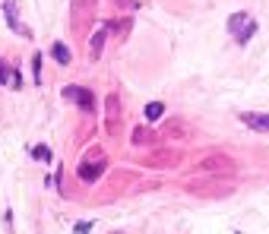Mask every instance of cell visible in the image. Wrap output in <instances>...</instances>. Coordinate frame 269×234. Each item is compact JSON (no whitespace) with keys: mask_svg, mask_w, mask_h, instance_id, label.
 Here are the masks:
<instances>
[{"mask_svg":"<svg viewBox=\"0 0 269 234\" xmlns=\"http://www.w3.org/2000/svg\"><path fill=\"white\" fill-rule=\"evenodd\" d=\"M228 32L238 38V45H247V38L257 32V22L247 19V13H234L231 19H228Z\"/></svg>","mask_w":269,"mask_h":234,"instance_id":"6da1fadb","label":"cell"},{"mask_svg":"<svg viewBox=\"0 0 269 234\" xmlns=\"http://www.w3.org/2000/svg\"><path fill=\"white\" fill-rule=\"evenodd\" d=\"M190 190L199 193V196H228L234 190V184H231V180H225V184H222V180H193Z\"/></svg>","mask_w":269,"mask_h":234,"instance_id":"7a4b0ae2","label":"cell"},{"mask_svg":"<svg viewBox=\"0 0 269 234\" xmlns=\"http://www.w3.org/2000/svg\"><path fill=\"white\" fill-rule=\"evenodd\" d=\"M199 171H209V174H219V171H225V174H234V171H238V164H234L228 155H209V158L199 161Z\"/></svg>","mask_w":269,"mask_h":234,"instance_id":"3957f363","label":"cell"},{"mask_svg":"<svg viewBox=\"0 0 269 234\" xmlns=\"http://www.w3.org/2000/svg\"><path fill=\"white\" fill-rule=\"evenodd\" d=\"M64 98L67 101H76L83 111H92L95 108V98H92V92L89 89H83V85H67L64 89Z\"/></svg>","mask_w":269,"mask_h":234,"instance_id":"277c9868","label":"cell"},{"mask_svg":"<svg viewBox=\"0 0 269 234\" xmlns=\"http://www.w3.org/2000/svg\"><path fill=\"white\" fill-rule=\"evenodd\" d=\"M190 133H193V130H190V124H184V120H168L165 130H162L165 140H180V143H187Z\"/></svg>","mask_w":269,"mask_h":234,"instance_id":"5b68a950","label":"cell"},{"mask_svg":"<svg viewBox=\"0 0 269 234\" xmlns=\"http://www.w3.org/2000/svg\"><path fill=\"white\" fill-rule=\"evenodd\" d=\"M101 174H105V158H98V161H83V164H80V180H86V184H95Z\"/></svg>","mask_w":269,"mask_h":234,"instance_id":"8992f818","label":"cell"},{"mask_svg":"<svg viewBox=\"0 0 269 234\" xmlns=\"http://www.w3.org/2000/svg\"><path fill=\"white\" fill-rule=\"evenodd\" d=\"M3 13H6V22H10V29H13V32H19L22 38H32V32L19 22V10H16V0H6V3H3Z\"/></svg>","mask_w":269,"mask_h":234,"instance_id":"52a82bcc","label":"cell"},{"mask_svg":"<svg viewBox=\"0 0 269 234\" xmlns=\"http://www.w3.org/2000/svg\"><path fill=\"white\" fill-rule=\"evenodd\" d=\"M241 120L257 130V133H269V114H257V111H247V114H241Z\"/></svg>","mask_w":269,"mask_h":234,"instance_id":"ba28073f","label":"cell"},{"mask_svg":"<svg viewBox=\"0 0 269 234\" xmlns=\"http://www.w3.org/2000/svg\"><path fill=\"white\" fill-rule=\"evenodd\" d=\"M51 57H54V60H57L60 67H70V60H73L70 48H67L64 41H54V48H51Z\"/></svg>","mask_w":269,"mask_h":234,"instance_id":"9c48e42d","label":"cell"},{"mask_svg":"<svg viewBox=\"0 0 269 234\" xmlns=\"http://www.w3.org/2000/svg\"><path fill=\"white\" fill-rule=\"evenodd\" d=\"M105 35H108V25H101V29L92 35V41H89V54H92V57L101 54V48H105Z\"/></svg>","mask_w":269,"mask_h":234,"instance_id":"30bf717a","label":"cell"},{"mask_svg":"<svg viewBox=\"0 0 269 234\" xmlns=\"http://www.w3.org/2000/svg\"><path fill=\"white\" fill-rule=\"evenodd\" d=\"M105 108H108V127H114V120H117V111H120V98H117V95H108Z\"/></svg>","mask_w":269,"mask_h":234,"instance_id":"8fae6325","label":"cell"},{"mask_svg":"<svg viewBox=\"0 0 269 234\" xmlns=\"http://www.w3.org/2000/svg\"><path fill=\"white\" fill-rule=\"evenodd\" d=\"M165 114V105L162 101H149V105H146V120H159Z\"/></svg>","mask_w":269,"mask_h":234,"instance_id":"7c38bea8","label":"cell"},{"mask_svg":"<svg viewBox=\"0 0 269 234\" xmlns=\"http://www.w3.org/2000/svg\"><path fill=\"white\" fill-rule=\"evenodd\" d=\"M32 158H35V161H51V149H48V146H35V149H32Z\"/></svg>","mask_w":269,"mask_h":234,"instance_id":"4fadbf2b","label":"cell"},{"mask_svg":"<svg viewBox=\"0 0 269 234\" xmlns=\"http://www.w3.org/2000/svg\"><path fill=\"white\" fill-rule=\"evenodd\" d=\"M133 143H136V146H146V143H149V133H146L143 127H136V130H133Z\"/></svg>","mask_w":269,"mask_h":234,"instance_id":"5bb4252c","label":"cell"},{"mask_svg":"<svg viewBox=\"0 0 269 234\" xmlns=\"http://www.w3.org/2000/svg\"><path fill=\"white\" fill-rule=\"evenodd\" d=\"M32 70H35V82H41V54L35 51V57H32Z\"/></svg>","mask_w":269,"mask_h":234,"instance_id":"9a60e30c","label":"cell"},{"mask_svg":"<svg viewBox=\"0 0 269 234\" xmlns=\"http://www.w3.org/2000/svg\"><path fill=\"white\" fill-rule=\"evenodd\" d=\"M10 76H13V73H10V67H6L3 60H0V82H3V85H10Z\"/></svg>","mask_w":269,"mask_h":234,"instance_id":"2e32d148","label":"cell"},{"mask_svg":"<svg viewBox=\"0 0 269 234\" xmlns=\"http://www.w3.org/2000/svg\"><path fill=\"white\" fill-rule=\"evenodd\" d=\"M86 231H92V222H80V225H76V234H86Z\"/></svg>","mask_w":269,"mask_h":234,"instance_id":"e0dca14e","label":"cell"},{"mask_svg":"<svg viewBox=\"0 0 269 234\" xmlns=\"http://www.w3.org/2000/svg\"><path fill=\"white\" fill-rule=\"evenodd\" d=\"M111 234H124V231H111Z\"/></svg>","mask_w":269,"mask_h":234,"instance_id":"ac0fdd59","label":"cell"},{"mask_svg":"<svg viewBox=\"0 0 269 234\" xmlns=\"http://www.w3.org/2000/svg\"><path fill=\"white\" fill-rule=\"evenodd\" d=\"M234 234H244V231H234Z\"/></svg>","mask_w":269,"mask_h":234,"instance_id":"d6986e66","label":"cell"}]
</instances>
